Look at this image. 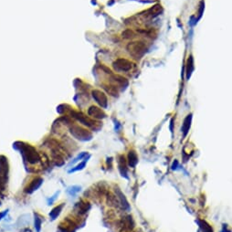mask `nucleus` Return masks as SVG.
Instances as JSON below:
<instances>
[{"label": "nucleus", "mask_w": 232, "mask_h": 232, "mask_svg": "<svg viewBox=\"0 0 232 232\" xmlns=\"http://www.w3.org/2000/svg\"><path fill=\"white\" fill-rule=\"evenodd\" d=\"M91 95H93V99L96 101V102L100 106H101L102 108L107 107L108 100H107V96L105 95V93H103L102 91H101L99 90H93V93H91Z\"/></svg>", "instance_id": "nucleus-5"}, {"label": "nucleus", "mask_w": 232, "mask_h": 232, "mask_svg": "<svg viewBox=\"0 0 232 232\" xmlns=\"http://www.w3.org/2000/svg\"><path fill=\"white\" fill-rule=\"evenodd\" d=\"M104 89L106 90V91L108 93L112 95V96H116L118 94V90L116 89L115 86H112V85L104 86Z\"/></svg>", "instance_id": "nucleus-17"}, {"label": "nucleus", "mask_w": 232, "mask_h": 232, "mask_svg": "<svg viewBox=\"0 0 232 232\" xmlns=\"http://www.w3.org/2000/svg\"><path fill=\"white\" fill-rule=\"evenodd\" d=\"M40 228H41V219L37 216H35V229H37V232H39Z\"/></svg>", "instance_id": "nucleus-23"}, {"label": "nucleus", "mask_w": 232, "mask_h": 232, "mask_svg": "<svg viewBox=\"0 0 232 232\" xmlns=\"http://www.w3.org/2000/svg\"><path fill=\"white\" fill-rule=\"evenodd\" d=\"M86 162H87V160H84L83 162H82L80 165H78L76 167H74V168L71 169V170H69V173L71 174V173H73V172H76V171H79V170H82L84 168V166L86 165Z\"/></svg>", "instance_id": "nucleus-20"}, {"label": "nucleus", "mask_w": 232, "mask_h": 232, "mask_svg": "<svg viewBox=\"0 0 232 232\" xmlns=\"http://www.w3.org/2000/svg\"><path fill=\"white\" fill-rule=\"evenodd\" d=\"M59 194H60V191L59 192H56L55 194H54V196H52L50 199H48V205H51L54 201L56 200V198L58 197V196H59Z\"/></svg>", "instance_id": "nucleus-24"}, {"label": "nucleus", "mask_w": 232, "mask_h": 232, "mask_svg": "<svg viewBox=\"0 0 232 232\" xmlns=\"http://www.w3.org/2000/svg\"><path fill=\"white\" fill-rule=\"evenodd\" d=\"M71 133L74 137L80 140H87L91 137V134L87 130L77 125H74L71 128Z\"/></svg>", "instance_id": "nucleus-4"}, {"label": "nucleus", "mask_w": 232, "mask_h": 232, "mask_svg": "<svg viewBox=\"0 0 232 232\" xmlns=\"http://www.w3.org/2000/svg\"><path fill=\"white\" fill-rule=\"evenodd\" d=\"M198 223H199L200 229L203 232H213L212 228L207 222H205V221H198Z\"/></svg>", "instance_id": "nucleus-16"}, {"label": "nucleus", "mask_w": 232, "mask_h": 232, "mask_svg": "<svg viewBox=\"0 0 232 232\" xmlns=\"http://www.w3.org/2000/svg\"><path fill=\"white\" fill-rule=\"evenodd\" d=\"M193 71H194L193 57L189 56V57H188V59H187V61H186V78H187V80H189Z\"/></svg>", "instance_id": "nucleus-12"}, {"label": "nucleus", "mask_w": 232, "mask_h": 232, "mask_svg": "<svg viewBox=\"0 0 232 232\" xmlns=\"http://www.w3.org/2000/svg\"><path fill=\"white\" fill-rule=\"evenodd\" d=\"M7 210H6V211H5L4 213H0V219H1V218H3L5 217V216H6V214H7Z\"/></svg>", "instance_id": "nucleus-25"}, {"label": "nucleus", "mask_w": 232, "mask_h": 232, "mask_svg": "<svg viewBox=\"0 0 232 232\" xmlns=\"http://www.w3.org/2000/svg\"><path fill=\"white\" fill-rule=\"evenodd\" d=\"M8 173V164L7 159L4 156L0 157V176L7 179V176Z\"/></svg>", "instance_id": "nucleus-8"}, {"label": "nucleus", "mask_w": 232, "mask_h": 232, "mask_svg": "<svg viewBox=\"0 0 232 232\" xmlns=\"http://www.w3.org/2000/svg\"><path fill=\"white\" fill-rule=\"evenodd\" d=\"M114 80H115V82H119L122 85H123V84L127 85L128 84L127 80L125 78L122 77V76H119V75H117V76H114Z\"/></svg>", "instance_id": "nucleus-22"}, {"label": "nucleus", "mask_w": 232, "mask_h": 232, "mask_svg": "<svg viewBox=\"0 0 232 232\" xmlns=\"http://www.w3.org/2000/svg\"><path fill=\"white\" fill-rule=\"evenodd\" d=\"M77 208H78V211L79 213L80 214H84L86 213L89 210L90 208V205L88 203H78L77 205Z\"/></svg>", "instance_id": "nucleus-15"}, {"label": "nucleus", "mask_w": 232, "mask_h": 232, "mask_svg": "<svg viewBox=\"0 0 232 232\" xmlns=\"http://www.w3.org/2000/svg\"><path fill=\"white\" fill-rule=\"evenodd\" d=\"M88 114L94 119H103L106 116L105 112L97 106H90L88 110Z\"/></svg>", "instance_id": "nucleus-6"}, {"label": "nucleus", "mask_w": 232, "mask_h": 232, "mask_svg": "<svg viewBox=\"0 0 232 232\" xmlns=\"http://www.w3.org/2000/svg\"><path fill=\"white\" fill-rule=\"evenodd\" d=\"M0 205H1V202H0Z\"/></svg>", "instance_id": "nucleus-26"}, {"label": "nucleus", "mask_w": 232, "mask_h": 232, "mask_svg": "<svg viewBox=\"0 0 232 232\" xmlns=\"http://www.w3.org/2000/svg\"><path fill=\"white\" fill-rule=\"evenodd\" d=\"M21 152H22L26 160L30 164H36L37 162H39V154L37 153L35 148L30 146V145H28V144L22 145V146H21Z\"/></svg>", "instance_id": "nucleus-2"}, {"label": "nucleus", "mask_w": 232, "mask_h": 232, "mask_svg": "<svg viewBox=\"0 0 232 232\" xmlns=\"http://www.w3.org/2000/svg\"><path fill=\"white\" fill-rule=\"evenodd\" d=\"M129 54L135 60H140L146 52V45L143 41H132L126 47Z\"/></svg>", "instance_id": "nucleus-1"}, {"label": "nucleus", "mask_w": 232, "mask_h": 232, "mask_svg": "<svg viewBox=\"0 0 232 232\" xmlns=\"http://www.w3.org/2000/svg\"><path fill=\"white\" fill-rule=\"evenodd\" d=\"M86 154H87V153H85V152H83V153H80L77 157H75L74 159H73V161H71V163H69V166H71V165H74L75 163H77L78 161H80V160H82V159H83L85 156H86Z\"/></svg>", "instance_id": "nucleus-21"}, {"label": "nucleus", "mask_w": 232, "mask_h": 232, "mask_svg": "<svg viewBox=\"0 0 232 232\" xmlns=\"http://www.w3.org/2000/svg\"><path fill=\"white\" fill-rule=\"evenodd\" d=\"M80 191V186H71V187H69L68 188V190H67V192H68V194L69 196H72V197H74L75 195H76L77 193H79Z\"/></svg>", "instance_id": "nucleus-18"}, {"label": "nucleus", "mask_w": 232, "mask_h": 232, "mask_svg": "<svg viewBox=\"0 0 232 232\" xmlns=\"http://www.w3.org/2000/svg\"><path fill=\"white\" fill-rule=\"evenodd\" d=\"M63 207H64V204L61 205V206H58V207H56L55 208H53V209H52V211L50 213V218H51L52 220H55V219L59 217V215L61 214V210H62Z\"/></svg>", "instance_id": "nucleus-14"}, {"label": "nucleus", "mask_w": 232, "mask_h": 232, "mask_svg": "<svg viewBox=\"0 0 232 232\" xmlns=\"http://www.w3.org/2000/svg\"><path fill=\"white\" fill-rule=\"evenodd\" d=\"M191 122H192V115L188 114L186 117V119L184 120V123H183L182 128H181V131H182L183 134H184V137L186 136L188 131H189V129L191 127Z\"/></svg>", "instance_id": "nucleus-10"}, {"label": "nucleus", "mask_w": 232, "mask_h": 232, "mask_svg": "<svg viewBox=\"0 0 232 232\" xmlns=\"http://www.w3.org/2000/svg\"><path fill=\"white\" fill-rule=\"evenodd\" d=\"M72 115L73 117H75L78 121H80L82 123H83L84 125L88 126V127H93L95 122L90 120L89 117L87 116H84L82 113H79V112H72Z\"/></svg>", "instance_id": "nucleus-7"}, {"label": "nucleus", "mask_w": 232, "mask_h": 232, "mask_svg": "<svg viewBox=\"0 0 232 232\" xmlns=\"http://www.w3.org/2000/svg\"><path fill=\"white\" fill-rule=\"evenodd\" d=\"M163 8H162L161 5L159 4H156L153 7H151L148 11H147V15L150 16V17H156V16H158L161 12Z\"/></svg>", "instance_id": "nucleus-11"}, {"label": "nucleus", "mask_w": 232, "mask_h": 232, "mask_svg": "<svg viewBox=\"0 0 232 232\" xmlns=\"http://www.w3.org/2000/svg\"><path fill=\"white\" fill-rule=\"evenodd\" d=\"M128 162H129V165L132 167H134L137 163H138V157H137V154L135 152H133V151H131L130 153H129V155H128Z\"/></svg>", "instance_id": "nucleus-13"}, {"label": "nucleus", "mask_w": 232, "mask_h": 232, "mask_svg": "<svg viewBox=\"0 0 232 232\" xmlns=\"http://www.w3.org/2000/svg\"><path fill=\"white\" fill-rule=\"evenodd\" d=\"M43 183V179L37 177V178H35L33 181L30 183V185L26 188V192L27 193H33L35 190H37V188L40 187V186L42 185Z\"/></svg>", "instance_id": "nucleus-9"}, {"label": "nucleus", "mask_w": 232, "mask_h": 232, "mask_svg": "<svg viewBox=\"0 0 232 232\" xmlns=\"http://www.w3.org/2000/svg\"><path fill=\"white\" fill-rule=\"evenodd\" d=\"M122 37H123V39H131V37H134V33H133V31L131 30V29H126L122 33Z\"/></svg>", "instance_id": "nucleus-19"}, {"label": "nucleus", "mask_w": 232, "mask_h": 232, "mask_svg": "<svg viewBox=\"0 0 232 232\" xmlns=\"http://www.w3.org/2000/svg\"><path fill=\"white\" fill-rule=\"evenodd\" d=\"M112 67L116 71H129L132 69V63L125 59H118L112 63Z\"/></svg>", "instance_id": "nucleus-3"}]
</instances>
